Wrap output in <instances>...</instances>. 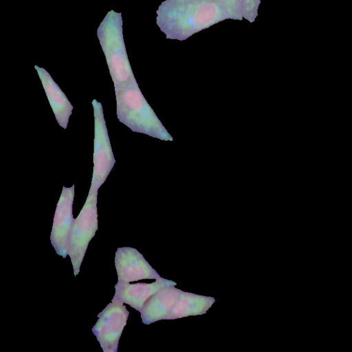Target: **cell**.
Wrapping results in <instances>:
<instances>
[{
	"label": "cell",
	"mask_w": 352,
	"mask_h": 352,
	"mask_svg": "<svg viewBox=\"0 0 352 352\" xmlns=\"http://www.w3.org/2000/svg\"><path fill=\"white\" fill-rule=\"evenodd\" d=\"M261 0H243L241 3L242 17L250 23L254 22L258 16Z\"/></svg>",
	"instance_id": "obj_12"
},
{
	"label": "cell",
	"mask_w": 352,
	"mask_h": 352,
	"mask_svg": "<svg viewBox=\"0 0 352 352\" xmlns=\"http://www.w3.org/2000/svg\"><path fill=\"white\" fill-rule=\"evenodd\" d=\"M161 286L159 281L150 284L118 282L115 286L114 297L140 312L146 302Z\"/></svg>",
	"instance_id": "obj_10"
},
{
	"label": "cell",
	"mask_w": 352,
	"mask_h": 352,
	"mask_svg": "<svg viewBox=\"0 0 352 352\" xmlns=\"http://www.w3.org/2000/svg\"><path fill=\"white\" fill-rule=\"evenodd\" d=\"M118 282L130 283L142 279L159 278L144 256L135 248H118L115 254Z\"/></svg>",
	"instance_id": "obj_8"
},
{
	"label": "cell",
	"mask_w": 352,
	"mask_h": 352,
	"mask_svg": "<svg viewBox=\"0 0 352 352\" xmlns=\"http://www.w3.org/2000/svg\"><path fill=\"white\" fill-rule=\"evenodd\" d=\"M156 13V23L166 38L179 41L230 19L217 0H166Z\"/></svg>",
	"instance_id": "obj_1"
},
{
	"label": "cell",
	"mask_w": 352,
	"mask_h": 352,
	"mask_svg": "<svg viewBox=\"0 0 352 352\" xmlns=\"http://www.w3.org/2000/svg\"><path fill=\"white\" fill-rule=\"evenodd\" d=\"M97 35L115 89L136 84L124 43L122 14L109 11L99 25Z\"/></svg>",
	"instance_id": "obj_2"
},
{
	"label": "cell",
	"mask_w": 352,
	"mask_h": 352,
	"mask_svg": "<svg viewBox=\"0 0 352 352\" xmlns=\"http://www.w3.org/2000/svg\"><path fill=\"white\" fill-rule=\"evenodd\" d=\"M94 116L93 173L89 190L98 191L112 170L114 158L108 135L102 106L96 99L92 100Z\"/></svg>",
	"instance_id": "obj_5"
},
{
	"label": "cell",
	"mask_w": 352,
	"mask_h": 352,
	"mask_svg": "<svg viewBox=\"0 0 352 352\" xmlns=\"http://www.w3.org/2000/svg\"><path fill=\"white\" fill-rule=\"evenodd\" d=\"M74 185L63 186L57 203L50 235V241L57 254L66 258L68 255L69 238L74 219L72 206Z\"/></svg>",
	"instance_id": "obj_7"
},
{
	"label": "cell",
	"mask_w": 352,
	"mask_h": 352,
	"mask_svg": "<svg viewBox=\"0 0 352 352\" xmlns=\"http://www.w3.org/2000/svg\"><path fill=\"white\" fill-rule=\"evenodd\" d=\"M97 191H89L86 201L71 231L68 255L76 276L83 261L88 245L98 230Z\"/></svg>",
	"instance_id": "obj_4"
},
{
	"label": "cell",
	"mask_w": 352,
	"mask_h": 352,
	"mask_svg": "<svg viewBox=\"0 0 352 352\" xmlns=\"http://www.w3.org/2000/svg\"><path fill=\"white\" fill-rule=\"evenodd\" d=\"M116 114L120 122L135 132L154 135L157 119L141 93L138 83L115 89Z\"/></svg>",
	"instance_id": "obj_3"
},
{
	"label": "cell",
	"mask_w": 352,
	"mask_h": 352,
	"mask_svg": "<svg viewBox=\"0 0 352 352\" xmlns=\"http://www.w3.org/2000/svg\"><path fill=\"white\" fill-rule=\"evenodd\" d=\"M58 124L66 129L73 106L50 74L42 67L34 66Z\"/></svg>",
	"instance_id": "obj_9"
},
{
	"label": "cell",
	"mask_w": 352,
	"mask_h": 352,
	"mask_svg": "<svg viewBox=\"0 0 352 352\" xmlns=\"http://www.w3.org/2000/svg\"><path fill=\"white\" fill-rule=\"evenodd\" d=\"M226 11L229 18L242 21L241 3L243 0H217Z\"/></svg>",
	"instance_id": "obj_11"
},
{
	"label": "cell",
	"mask_w": 352,
	"mask_h": 352,
	"mask_svg": "<svg viewBox=\"0 0 352 352\" xmlns=\"http://www.w3.org/2000/svg\"><path fill=\"white\" fill-rule=\"evenodd\" d=\"M129 314L123 302L113 296L111 302L98 315V319L92 327V332L104 352H117Z\"/></svg>",
	"instance_id": "obj_6"
}]
</instances>
